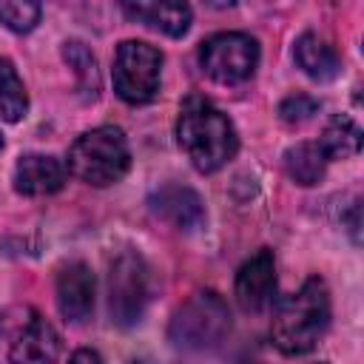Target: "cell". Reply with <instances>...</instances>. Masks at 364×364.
Here are the masks:
<instances>
[{
    "instance_id": "cell-1",
    "label": "cell",
    "mask_w": 364,
    "mask_h": 364,
    "mask_svg": "<svg viewBox=\"0 0 364 364\" xmlns=\"http://www.w3.org/2000/svg\"><path fill=\"white\" fill-rule=\"evenodd\" d=\"M176 142L199 173L225 168L239 151V136L230 117L205 97H188L182 102L176 119Z\"/></svg>"
},
{
    "instance_id": "cell-2",
    "label": "cell",
    "mask_w": 364,
    "mask_h": 364,
    "mask_svg": "<svg viewBox=\"0 0 364 364\" xmlns=\"http://www.w3.org/2000/svg\"><path fill=\"white\" fill-rule=\"evenodd\" d=\"M330 324V293L327 284L313 276L293 296L282 299L273 313L270 338L284 355L310 353Z\"/></svg>"
},
{
    "instance_id": "cell-3",
    "label": "cell",
    "mask_w": 364,
    "mask_h": 364,
    "mask_svg": "<svg viewBox=\"0 0 364 364\" xmlns=\"http://www.w3.org/2000/svg\"><path fill=\"white\" fill-rule=\"evenodd\" d=\"M131 168V148L119 128L100 125L74 139L68 148V171L94 188L119 182Z\"/></svg>"
},
{
    "instance_id": "cell-4",
    "label": "cell",
    "mask_w": 364,
    "mask_h": 364,
    "mask_svg": "<svg viewBox=\"0 0 364 364\" xmlns=\"http://www.w3.org/2000/svg\"><path fill=\"white\" fill-rule=\"evenodd\" d=\"M228 333H230V310H228V301L213 290H202L191 296L173 313L168 327V338L179 350L219 347Z\"/></svg>"
},
{
    "instance_id": "cell-5",
    "label": "cell",
    "mask_w": 364,
    "mask_h": 364,
    "mask_svg": "<svg viewBox=\"0 0 364 364\" xmlns=\"http://www.w3.org/2000/svg\"><path fill=\"white\" fill-rule=\"evenodd\" d=\"M151 301V270L134 250L119 253L108 267V313L117 327H134L142 321Z\"/></svg>"
},
{
    "instance_id": "cell-6",
    "label": "cell",
    "mask_w": 364,
    "mask_h": 364,
    "mask_svg": "<svg viewBox=\"0 0 364 364\" xmlns=\"http://www.w3.org/2000/svg\"><path fill=\"white\" fill-rule=\"evenodd\" d=\"M114 91L128 105H145L159 91L162 77V54L151 43L125 40L114 54Z\"/></svg>"
},
{
    "instance_id": "cell-7",
    "label": "cell",
    "mask_w": 364,
    "mask_h": 364,
    "mask_svg": "<svg viewBox=\"0 0 364 364\" xmlns=\"http://www.w3.org/2000/svg\"><path fill=\"white\" fill-rule=\"evenodd\" d=\"M199 65L210 80L222 85L245 82L259 65V43L245 31L213 34L199 46Z\"/></svg>"
},
{
    "instance_id": "cell-8",
    "label": "cell",
    "mask_w": 364,
    "mask_h": 364,
    "mask_svg": "<svg viewBox=\"0 0 364 364\" xmlns=\"http://www.w3.org/2000/svg\"><path fill=\"white\" fill-rule=\"evenodd\" d=\"M233 293L242 310L247 313H262L273 304L276 299V262L270 250L253 253L236 273Z\"/></svg>"
},
{
    "instance_id": "cell-9",
    "label": "cell",
    "mask_w": 364,
    "mask_h": 364,
    "mask_svg": "<svg viewBox=\"0 0 364 364\" xmlns=\"http://www.w3.org/2000/svg\"><path fill=\"white\" fill-rule=\"evenodd\" d=\"M94 273L85 262H71L57 276V307L65 321L82 324L94 310Z\"/></svg>"
},
{
    "instance_id": "cell-10",
    "label": "cell",
    "mask_w": 364,
    "mask_h": 364,
    "mask_svg": "<svg viewBox=\"0 0 364 364\" xmlns=\"http://www.w3.org/2000/svg\"><path fill=\"white\" fill-rule=\"evenodd\" d=\"M60 353H63L60 333L46 318L31 316L26 327L17 333V338L11 341L9 358L11 364H57Z\"/></svg>"
},
{
    "instance_id": "cell-11",
    "label": "cell",
    "mask_w": 364,
    "mask_h": 364,
    "mask_svg": "<svg viewBox=\"0 0 364 364\" xmlns=\"http://www.w3.org/2000/svg\"><path fill=\"white\" fill-rule=\"evenodd\" d=\"M65 185V165L48 154H26L14 165V188L23 196H48Z\"/></svg>"
},
{
    "instance_id": "cell-12",
    "label": "cell",
    "mask_w": 364,
    "mask_h": 364,
    "mask_svg": "<svg viewBox=\"0 0 364 364\" xmlns=\"http://www.w3.org/2000/svg\"><path fill=\"white\" fill-rule=\"evenodd\" d=\"M151 210L173 225L176 230H196L205 222V205L196 191L182 188V185H168L151 196Z\"/></svg>"
},
{
    "instance_id": "cell-13",
    "label": "cell",
    "mask_w": 364,
    "mask_h": 364,
    "mask_svg": "<svg viewBox=\"0 0 364 364\" xmlns=\"http://www.w3.org/2000/svg\"><path fill=\"white\" fill-rule=\"evenodd\" d=\"M122 11H125L131 20L142 23V26H148V28H156V31H162V34H168V37H182V34H188L191 20H193L188 3H171V0H162V3H156V0L122 3Z\"/></svg>"
},
{
    "instance_id": "cell-14",
    "label": "cell",
    "mask_w": 364,
    "mask_h": 364,
    "mask_svg": "<svg viewBox=\"0 0 364 364\" xmlns=\"http://www.w3.org/2000/svg\"><path fill=\"white\" fill-rule=\"evenodd\" d=\"M293 57H296V65L310 77V80H318V82H327L333 77H338L341 71V57L338 51L321 40L318 34H301L296 40V48H293Z\"/></svg>"
},
{
    "instance_id": "cell-15",
    "label": "cell",
    "mask_w": 364,
    "mask_h": 364,
    "mask_svg": "<svg viewBox=\"0 0 364 364\" xmlns=\"http://www.w3.org/2000/svg\"><path fill=\"white\" fill-rule=\"evenodd\" d=\"M282 162H284L287 176L296 185H304V188L321 182V176L327 171V156L318 148V142H296V145H290L284 151Z\"/></svg>"
},
{
    "instance_id": "cell-16",
    "label": "cell",
    "mask_w": 364,
    "mask_h": 364,
    "mask_svg": "<svg viewBox=\"0 0 364 364\" xmlns=\"http://www.w3.org/2000/svg\"><path fill=\"white\" fill-rule=\"evenodd\" d=\"M361 128L350 119V117H344V114H336V117H330V122L324 125V131H321V139H318V148L324 151V156H327V162L330 159H350V156H355L358 151H361Z\"/></svg>"
},
{
    "instance_id": "cell-17",
    "label": "cell",
    "mask_w": 364,
    "mask_h": 364,
    "mask_svg": "<svg viewBox=\"0 0 364 364\" xmlns=\"http://www.w3.org/2000/svg\"><path fill=\"white\" fill-rule=\"evenodd\" d=\"M28 111V94L17 68L0 57V117L6 122H20Z\"/></svg>"
},
{
    "instance_id": "cell-18",
    "label": "cell",
    "mask_w": 364,
    "mask_h": 364,
    "mask_svg": "<svg viewBox=\"0 0 364 364\" xmlns=\"http://www.w3.org/2000/svg\"><path fill=\"white\" fill-rule=\"evenodd\" d=\"M63 57L68 63V68L77 77V88L82 91L85 100H97L100 94V68H97V57L85 48V43L71 40L63 46Z\"/></svg>"
},
{
    "instance_id": "cell-19",
    "label": "cell",
    "mask_w": 364,
    "mask_h": 364,
    "mask_svg": "<svg viewBox=\"0 0 364 364\" xmlns=\"http://www.w3.org/2000/svg\"><path fill=\"white\" fill-rule=\"evenodd\" d=\"M40 3H31V0H0V23L17 34H26L31 31L37 23H40Z\"/></svg>"
},
{
    "instance_id": "cell-20",
    "label": "cell",
    "mask_w": 364,
    "mask_h": 364,
    "mask_svg": "<svg viewBox=\"0 0 364 364\" xmlns=\"http://www.w3.org/2000/svg\"><path fill=\"white\" fill-rule=\"evenodd\" d=\"M321 111V102L310 94H290L279 102V117L287 125H304Z\"/></svg>"
},
{
    "instance_id": "cell-21",
    "label": "cell",
    "mask_w": 364,
    "mask_h": 364,
    "mask_svg": "<svg viewBox=\"0 0 364 364\" xmlns=\"http://www.w3.org/2000/svg\"><path fill=\"white\" fill-rule=\"evenodd\" d=\"M68 364H102V361H100V355H97L94 350L82 347V350H77V353L68 358Z\"/></svg>"
},
{
    "instance_id": "cell-22",
    "label": "cell",
    "mask_w": 364,
    "mask_h": 364,
    "mask_svg": "<svg viewBox=\"0 0 364 364\" xmlns=\"http://www.w3.org/2000/svg\"><path fill=\"white\" fill-rule=\"evenodd\" d=\"M128 364H151V361H128Z\"/></svg>"
},
{
    "instance_id": "cell-23",
    "label": "cell",
    "mask_w": 364,
    "mask_h": 364,
    "mask_svg": "<svg viewBox=\"0 0 364 364\" xmlns=\"http://www.w3.org/2000/svg\"><path fill=\"white\" fill-rule=\"evenodd\" d=\"M0 148H3V134H0Z\"/></svg>"
}]
</instances>
